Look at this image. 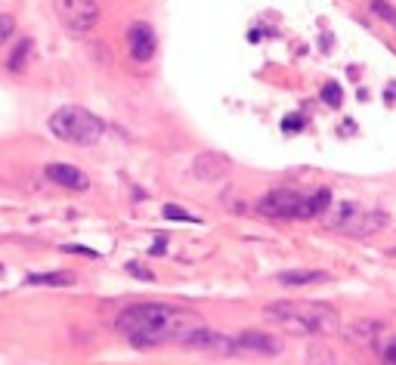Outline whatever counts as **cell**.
<instances>
[{"label":"cell","mask_w":396,"mask_h":365,"mask_svg":"<svg viewBox=\"0 0 396 365\" xmlns=\"http://www.w3.org/2000/svg\"><path fill=\"white\" fill-rule=\"evenodd\" d=\"M128 269H130V273L137 276V279H146V282H152V273H149V269H142L140 263H128Z\"/></svg>","instance_id":"obj_18"},{"label":"cell","mask_w":396,"mask_h":365,"mask_svg":"<svg viewBox=\"0 0 396 365\" xmlns=\"http://www.w3.org/2000/svg\"><path fill=\"white\" fill-rule=\"evenodd\" d=\"M128 47H130V56L137 59V62H149V59L155 56V31H152L146 22H133L128 31Z\"/></svg>","instance_id":"obj_8"},{"label":"cell","mask_w":396,"mask_h":365,"mask_svg":"<svg viewBox=\"0 0 396 365\" xmlns=\"http://www.w3.org/2000/svg\"><path fill=\"white\" fill-rule=\"evenodd\" d=\"M282 130H285V133H300V130H303V118H300V115H285Z\"/></svg>","instance_id":"obj_17"},{"label":"cell","mask_w":396,"mask_h":365,"mask_svg":"<svg viewBox=\"0 0 396 365\" xmlns=\"http://www.w3.org/2000/svg\"><path fill=\"white\" fill-rule=\"evenodd\" d=\"M282 350V341L264 331H245V335L232 337V353H251V356H276Z\"/></svg>","instance_id":"obj_5"},{"label":"cell","mask_w":396,"mask_h":365,"mask_svg":"<svg viewBox=\"0 0 396 365\" xmlns=\"http://www.w3.org/2000/svg\"><path fill=\"white\" fill-rule=\"evenodd\" d=\"M164 217L167 220H183V223H196V217L189 214V210L176 208V205H164Z\"/></svg>","instance_id":"obj_15"},{"label":"cell","mask_w":396,"mask_h":365,"mask_svg":"<svg viewBox=\"0 0 396 365\" xmlns=\"http://www.w3.org/2000/svg\"><path fill=\"white\" fill-rule=\"evenodd\" d=\"M332 205V192L328 189H319V192H313L310 198H303L300 201V210H298V217L300 220H310V217H319L322 210Z\"/></svg>","instance_id":"obj_9"},{"label":"cell","mask_w":396,"mask_h":365,"mask_svg":"<svg viewBox=\"0 0 396 365\" xmlns=\"http://www.w3.org/2000/svg\"><path fill=\"white\" fill-rule=\"evenodd\" d=\"M53 13L69 35H90L99 22L96 0H53Z\"/></svg>","instance_id":"obj_4"},{"label":"cell","mask_w":396,"mask_h":365,"mask_svg":"<svg viewBox=\"0 0 396 365\" xmlns=\"http://www.w3.org/2000/svg\"><path fill=\"white\" fill-rule=\"evenodd\" d=\"M196 325H201V316L183 307H171V303H137L118 316V331L140 350L167 341L180 344V337Z\"/></svg>","instance_id":"obj_1"},{"label":"cell","mask_w":396,"mask_h":365,"mask_svg":"<svg viewBox=\"0 0 396 365\" xmlns=\"http://www.w3.org/2000/svg\"><path fill=\"white\" fill-rule=\"evenodd\" d=\"M44 174H47V180H50V183L62 186V189H72V192H84V189L90 186L87 174H84L81 167L62 164V161H53V164H47V167H44Z\"/></svg>","instance_id":"obj_7"},{"label":"cell","mask_w":396,"mask_h":365,"mask_svg":"<svg viewBox=\"0 0 396 365\" xmlns=\"http://www.w3.org/2000/svg\"><path fill=\"white\" fill-rule=\"evenodd\" d=\"M322 99L332 108H338L341 106V99H344V93H341V84H334V81H328L325 87H322Z\"/></svg>","instance_id":"obj_14"},{"label":"cell","mask_w":396,"mask_h":365,"mask_svg":"<svg viewBox=\"0 0 396 365\" xmlns=\"http://www.w3.org/2000/svg\"><path fill=\"white\" fill-rule=\"evenodd\" d=\"M390 359H396V347H393V350H390Z\"/></svg>","instance_id":"obj_20"},{"label":"cell","mask_w":396,"mask_h":365,"mask_svg":"<svg viewBox=\"0 0 396 365\" xmlns=\"http://www.w3.org/2000/svg\"><path fill=\"white\" fill-rule=\"evenodd\" d=\"M300 201H303V195H298V192L276 189V192H269V195L260 198V214H266V217H298Z\"/></svg>","instance_id":"obj_6"},{"label":"cell","mask_w":396,"mask_h":365,"mask_svg":"<svg viewBox=\"0 0 396 365\" xmlns=\"http://www.w3.org/2000/svg\"><path fill=\"white\" fill-rule=\"evenodd\" d=\"M393 96H396V84H387V103H393Z\"/></svg>","instance_id":"obj_19"},{"label":"cell","mask_w":396,"mask_h":365,"mask_svg":"<svg viewBox=\"0 0 396 365\" xmlns=\"http://www.w3.org/2000/svg\"><path fill=\"white\" fill-rule=\"evenodd\" d=\"M328 273H319V269H291V273H282L279 282L282 285H316L325 282Z\"/></svg>","instance_id":"obj_10"},{"label":"cell","mask_w":396,"mask_h":365,"mask_svg":"<svg viewBox=\"0 0 396 365\" xmlns=\"http://www.w3.org/2000/svg\"><path fill=\"white\" fill-rule=\"evenodd\" d=\"M50 130H53V137L74 142V146H94L103 140L106 124L81 106H62L50 115Z\"/></svg>","instance_id":"obj_3"},{"label":"cell","mask_w":396,"mask_h":365,"mask_svg":"<svg viewBox=\"0 0 396 365\" xmlns=\"http://www.w3.org/2000/svg\"><path fill=\"white\" fill-rule=\"evenodd\" d=\"M13 28H16V22H13V16H6V13H0V47L10 40L13 35Z\"/></svg>","instance_id":"obj_16"},{"label":"cell","mask_w":396,"mask_h":365,"mask_svg":"<svg viewBox=\"0 0 396 365\" xmlns=\"http://www.w3.org/2000/svg\"><path fill=\"white\" fill-rule=\"evenodd\" d=\"M368 6H372V13H375V16H381L384 22L396 25V6H390L387 0H368Z\"/></svg>","instance_id":"obj_13"},{"label":"cell","mask_w":396,"mask_h":365,"mask_svg":"<svg viewBox=\"0 0 396 365\" xmlns=\"http://www.w3.org/2000/svg\"><path fill=\"white\" fill-rule=\"evenodd\" d=\"M74 276L72 273H35L28 276V285H72Z\"/></svg>","instance_id":"obj_12"},{"label":"cell","mask_w":396,"mask_h":365,"mask_svg":"<svg viewBox=\"0 0 396 365\" xmlns=\"http://www.w3.org/2000/svg\"><path fill=\"white\" fill-rule=\"evenodd\" d=\"M31 50H35V44H31V40H28V38H25V40H19V47H16V50H13V56H10V62H6V65H10V72H16V74H19V72H25V62H28V56H31Z\"/></svg>","instance_id":"obj_11"},{"label":"cell","mask_w":396,"mask_h":365,"mask_svg":"<svg viewBox=\"0 0 396 365\" xmlns=\"http://www.w3.org/2000/svg\"><path fill=\"white\" fill-rule=\"evenodd\" d=\"M264 316L291 335H334L341 322L338 310L319 301H279L264 307Z\"/></svg>","instance_id":"obj_2"}]
</instances>
